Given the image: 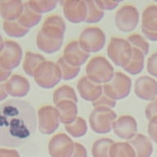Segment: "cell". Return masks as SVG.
<instances>
[{"label": "cell", "instance_id": "4", "mask_svg": "<svg viewBox=\"0 0 157 157\" xmlns=\"http://www.w3.org/2000/svg\"><path fill=\"white\" fill-rule=\"evenodd\" d=\"M148 72L157 78V52L153 54L148 60Z\"/></svg>", "mask_w": 157, "mask_h": 157}, {"label": "cell", "instance_id": "3", "mask_svg": "<svg viewBox=\"0 0 157 157\" xmlns=\"http://www.w3.org/2000/svg\"><path fill=\"white\" fill-rule=\"evenodd\" d=\"M138 84V93L142 99L152 100L157 95V82L154 78L150 77H142L137 82Z\"/></svg>", "mask_w": 157, "mask_h": 157}, {"label": "cell", "instance_id": "1", "mask_svg": "<svg viewBox=\"0 0 157 157\" xmlns=\"http://www.w3.org/2000/svg\"><path fill=\"white\" fill-rule=\"evenodd\" d=\"M0 142L2 146L18 147L36 130V115L29 102L9 100L1 105Z\"/></svg>", "mask_w": 157, "mask_h": 157}, {"label": "cell", "instance_id": "5", "mask_svg": "<svg viewBox=\"0 0 157 157\" xmlns=\"http://www.w3.org/2000/svg\"><path fill=\"white\" fill-rule=\"evenodd\" d=\"M148 132L151 138L157 143V116L151 119L148 128Z\"/></svg>", "mask_w": 157, "mask_h": 157}, {"label": "cell", "instance_id": "2", "mask_svg": "<svg viewBox=\"0 0 157 157\" xmlns=\"http://www.w3.org/2000/svg\"><path fill=\"white\" fill-rule=\"evenodd\" d=\"M143 31L151 40L157 41V6H150L143 13Z\"/></svg>", "mask_w": 157, "mask_h": 157}, {"label": "cell", "instance_id": "6", "mask_svg": "<svg viewBox=\"0 0 157 157\" xmlns=\"http://www.w3.org/2000/svg\"><path fill=\"white\" fill-rule=\"evenodd\" d=\"M147 115L150 120L157 116V98L148 105L147 108Z\"/></svg>", "mask_w": 157, "mask_h": 157}]
</instances>
